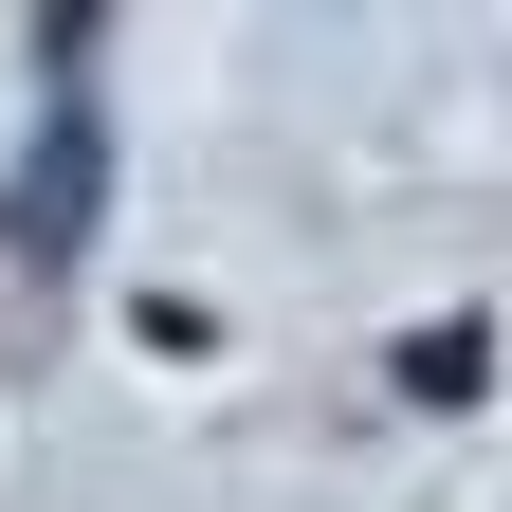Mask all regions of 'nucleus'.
<instances>
[{
  "mask_svg": "<svg viewBox=\"0 0 512 512\" xmlns=\"http://www.w3.org/2000/svg\"><path fill=\"white\" fill-rule=\"evenodd\" d=\"M403 384H421V403H476V384H494V330H476V311H439V330H403Z\"/></svg>",
  "mask_w": 512,
  "mask_h": 512,
  "instance_id": "1",
  "label": "nucleus"
}]
</instances>
